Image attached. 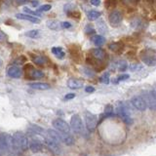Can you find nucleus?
<instances>
[{"label": "nucleus", "mask_w": 156, "mask_h": 156, "mask_svg": "<svg viewBox=\"0 0 156 156\" xmlns=\"http://www.w3.org/2000/svg\"><path fill=\"white\" fill-rule=\"evenodd\" d=\"M14 152H23L28 148V140L23 132H17L12 136Z\"/></svg>", "instance_id": "obj_1"}, {"label": "nucleus", "mask_w": 156, "mask_h": 156, "mask_svg": "<svg viewBox=\"0 0 156 156\" xmlns=\"http://www.w3.org/2000/svg\"><path fill=\"white\" fill-rule=\"evenodd\" d=\"M0 150H1V152H10V151H14L12 136L7 133L0 134Z\"/></svg>", "instance_id": "obj_2"}, {"label": "nucleus", "mask_w": 156, "mask_h": 156, "mask_svg": "<svg viewBox=\"0 0 156 156\" xmlns=\"http://www.w3.org/2000/svg\"><path fill=\"white\" fill-rule=\"evenodd\" d=\"M24 71H26V77L27 79H30V80L40 79V78L44 77V72L39 69H35L30 63L26 65V66H24Z\"/></svg>", "instance_id": "obj_3"}, {"label": "nucleus", "mask_w": 156, "mask_h": 156, "mask_svg": "<svg viewBox=\"0 0 156 156\" xmlns=\"http://www.w3.org/2000/svg\"><path fill=\"white\" fill-rule=\"evenodd\" d=\"M144 100L146 102V105L151 110H156V92L149 91L143 94Z\"/></svg>", "instance_id": "obj_4"}, {"label": "nucleus", "mask_w": 156, "mask_h": 156, "mask_svg": "<svg viewBox=\"0 0 156 156\" xmlns=\"http://www.w3.org/2000/svg\"><path fill=\"white\" fill-rule=\"evenodd\" d=\"M70 127L73 130V132L76 134H82L83 133V122L81 117L78 114H74L70 119Z\"/></svg>", "instance_id": "obj_5"}, {"label": "nucleus", "mask_w": 156, "mask_h": 156, "mask_svg": "<svg viewBox=\"0 0 156 156\" xmlns=\"http://www.w3.org/2000/svg\"><path fill=\"white\" fill-rule=\"evenodd\" d=\"M53 126L57 131L61 132V133L69 134V132H70V126L68 125L67 122H66L65 120H62L61 118H58V119L54 120Z\"/></svg>", "instance_id": "obj_6"}, {"label": "nucleus", "mask_w": 156, "mask_h": 156, "mask_svg": "<svg viewBox=\"0 0 156 156\" xmlns=\"http://www.w3.org/2000/svg\"><path fill=\"white\" fill-rule=\"evenodd\" d=\"M140 58L143 62L147 66H154L156 62V54H153L152 50H144L141 52Z\"/></svg>", "instance_id": "obj_7"}, {"label": "nucleus", "mask_w": 156, "mask_h": 156, "mask_svg": "<svg viewBox=\"0 0 156 156\" xmlns=\"http://www.w3.org/2000/svg\"><path fill=\"white\" fill-rule=\"evenodd\" d=\"M44 143H45V145L52 151L53 153L60 154L62 152V148L60 146V144H58L57 141L52 140L51 138H49V136H45V139H44Z\"/></svg>", "instance_id": "obj_8"}, {"label": "nucleus", "mask_w": 156, "mask_h": 156, "mask_svg": "<svg viewBox=\"0 0 156 156\" xmlns=\"http://www.w3.org/2000/svg\"><path fill=\"white\" fill-rule=\"evenodd\" d=\"M85 122H86V127L89 131H94L98 125V120L97 117L91 113V112H86L85 113Z\"/></svg>", "instance_id": "obj_9"}, {"label": "nucleus", "mask_w": 156, "mask_h": 156, "mask_svg": "<svg viewBox=\"0 0 156 156\" xmlns=\"http://www.w3.org/2000/svg\"><path fill=\"white\" fill-rule=\"evenodd\" d=\"M131 102H132V105H133V106L135 107V108L140 110V111H144L146 108H147L146 102L144 100L143 97H140V96L133 97L131 100Z\"/></svg>", "instance_id": "obj_10"}, {"label": "nucleus", "mask_w": 156, "mask_h": 156, "mask_svg": "<svg viewBox=\"0 0 156 156\" xmlns=\"http://www.w3.org/2000/svg\"><path fill=\"white\" fill-rule=\"evenodd\" d=\"M108 21L111 27H118L122 22V15L118 11H112L108 16Z\"/></svg>", "instance_id": "obj_11"}, {"label": "nucleus", "mask_w": 156, "mask_h": 156, "mask_svg": "<svg viewBox=\"0 0 156 156\" xmlns=\"http://www.w3.org/2000/svg\"><path fill=\"white\" fill-rule=\"evenodd\" d=\"M43 147H44L43 144L38 140H33L28 143V148L30 149L33 153H37L39 151H42Z\"/></svg>", "instance_id": "obj_12"}, {"label": "nucleus", "mask_w": 156, "mask_h": 156, "mask_svg": "<svg viewBox=\"0 0 156 156\" xmlns=\"http://www.w3.org/2000/svg\"><path fill=\"white\" fill-rule=\"evenodd\" d=\"M7 74L12 78H20L22 76V69L18 66H11L8 67Z\"/></svg>", "instance_id": "obj_13"}, {"label": "nucleus", "mask_w": 156, "mask_h": 156, "mask_svg": "<svg viewBox=\"0 0 156 156\" xmlns=\"http://www.w3.org/2000/svg\"><path fill=\"white\" fill-rule=\"evenodd\" d=\"M91 54L93 58H95V60H98V61H102L105 60V57H106V54L105 52L102 50L101 48H95V49H92L91 50Z\"/></svg>", "instance_id": "obj_14"}, {"label": "nucleus", "mask_w": 156, "mask_h": 156, "mask_svg": "<svg viewBox=\"0 0 156 156\" xmlns=\"http://www.w3.org/2000/svg\"><path fill=\"white\" fill-rule=\"evenodd\" d=\"M69 52H70V55L71 57L74 58L75 61H78L77 58H81V50H80V47L76 45V44H72L69 47Z\"/></svg>", "instance_id": "obj_15"}, {"label": "nucleus", "mask_w": 156, "mask_h": 156, "mask_svg": "<svg viewBox=\"0 0 156 156\" xmlns=\"http://www.w3.org/2000/svg\"><path fill=\"white\" fill-rule=\"evenodd\" d=\"M16 18L19 20H23V21H27V22H30L33 23H38L39 22V19L31 16V15H28V14H17L16 15Z\"/></svg>", "instance_id": "obj_16"}, {"label": "nucleus", "mask_w": 156, "mask_h": 156, "mask_svg": "<svg viewBox=\"0 0 156 156\" xmlns=\"http://www.w3.org/2000/svg\"><path fill=\"white\" fill-rule=\"evenodd\" d=\"M67 86L68 88H70V89H73V90L80 89V88L83 87V81L76 79V78H70V79L67 81Z\"/></svg>", "instance_id": "obj_17"}, {"label": "nucleus", "mask_w": 156, "mask_h": 156, "mask_svg": "<svg viewBox=\"0 0 156 156\" xmlns=\"http://www.w3.org/2000/svg\"><path fill=\"white\" fill-rule=\"evenodd\" d=\"M30 88L34 90H40V91H44V90H48L50 86L47 83H43V82H36V83H30L28 85Z\"/></svg>", "instance_id": "obj_18"}, {"label": "nucleus", "mask_w": 156, "mask_h": 156, "mask_svg": "<svg viewBox=\"0 0 156 156\" xmlns=\"http://www.w3.org/2000/svg\"><path fill=\"white\" fill-rule=\"evenodd\" d=\"M47 134L49 138H51L52 140H54L55 141H57L58 144H60L62 141V138H61V134H58L57 131L55 130H52V129H49L47 131Z\"/></svg>", "instance_id": "obj_19"}, {"label": "nucleus", "mask_w": 156, "mask_h": 156, "mask_svg": "<svg viewBox=\"0 0 156 156\" xmlns=\"http://www.w3.org/2000/svg\"><path fill=\"white\" fill-rule=\"evenodd\" d=\"M61 138H62V141L63 144H66V145H71L74 144V139L73 136H70L69 134H65V133H62L61 134Z\"/></svg>", "instance_id": "obj_20"}, {"label": "nucleus", "mask_w": 156, "mask_h": 156, "mask_svg": "<svg viewBox=\"0 0 156 156\" xmlns=\"http://www.w3.org/2000/svg\"><path fill=\"white\" fill-rule=\"evenodd\" d=\"M91 41L94 43L96 46L100 47V46L104 45V44H105V38L104 36H101V35H94V36H92Z\"/></svg>", "instance_id": "obj_21"}, {"label": "nucleus", "mask_w": 156, "mask_h": 156, "mask_svg": "<svg viewBox=\"0 0 156 156\" xmlns=\"http://www.w3.org/2000/svg\"><path fill=\"white\" fill-rule=\"evenodd\" d=\"M52 53L58 58H60V60H62V58H65V56H66V54H65V52H63L62 47H53L52 48Z\"/></svg>", "instance_id": "obj_22"}, {"label": "nucleus", "mask_w": 156, "mask_h": 156, "mask_svg": "<svg viewBox=\"0 0 156 156\" xmlns=\"http://www.w3.org/2000/svg\"><path fill=\"white\" fill-rule=\"evenodd\" d=\"M31 58H32L33 62L35 63V65H37V66H43V65H45V63L47 62V58L44 56H35V55H33L31 57Z\"/></svg>", "instance_id": "obj_23"}, {"label": "nucleus", "mask_w": 156, "mask_h": 156, "mask_svg": "<svg viewBox=\"0 0 156 156\" xmlns=\"http://www.w3.org/2000/svg\"><path fill=\"white\" fill-rule=\"evenodd\" d=\"M108 48L111 51H113L115 53H119L120 51L123 50V44L121 42H113L108 45Z\"/></svg>", "instance_id": "obj_24"}, {"label": "nucleus", "mask_w": 156, "mask_h": 156, "mask_svg": "<svg viewBox=\"0 0 156 156\" xmlns=\"http://www.w3.org/2000/svg\"><path fill=\"white\" fill-rule=\"evenodd\" d=\"M47 27L50 29H52V30H58V29L62 28L61 23L58 21H55V20H53V21H48Z\"/></svg>", "instance_id": "obj_25"}, {"label": "nucleus", "mask_w": 156, "mask_h": 156, "mask_svg": "<svg viewBox=\"0 0 156 156\" xmlns=\"http://www.w3.org/2000/svg\"><path fill=\"white\" fill-rule=\"evenodd\" d=\"M26 36L32 38V39H37L41 36V31L38 30V29H32V30H29L26 32Z\"/></svg>", "instance_id": "obj_26"}, {"label": "nucleus", "mask_w": 156, "mask_h": 156, "mask_svg": "<svg viewBox=\"0 0 156 156\" xmlns=\"http://www.w3.org/2000/svg\"><path fill=\"white\" fill-rule=\"evenodd\" d=\"M101 17V12L96 11V10H91V11L88 13V19L90 21H95V20L99 19Z\"/></svg>", "instance_id": "obj_27"}, {"label": "nucleus", "mask_w": 156, "mask_h": 156, "mask_svg": "<svg viewBox=\"0 0 156 156\" xmlns=\"http://www.w3.org/2000/svg\"><path fill=\"white\" fill-rule=\"evenodd\" d=\"M122 1H123V3L125 5H127V6L135 7V6H136V5L139 4L140 0H122Z\"/></svg>", "instance_id": "obj_28"}, {"label": "nucleus", "mask_w": 156, "mask_h": 156, "mask_svg": "<svg viewBox=\"0 0 156 156\" xmlns=\"http://www.w3.org/2000/svg\"><path fill=\"white\" fill-rule=\"evenodd\" d=\"M23 11L26 12L27 14L31 15V16H34V17H40V16H41V13L36 12V11H32V10H30V9L27 8V7H24Z\"/></svg>", "instance_id": "obj_29"}, {"label": "nucleus", "mask_w": 156, "mask_h": 156, "mask_svg": "<svg viewBox=\"0 0 156 156\" xmlns=\"http://www.w3.org/2000/svg\"><path fill=\"white\" fill-rule=\"evenodd\" d=\"M26 62H27V57L26 56H20L14 61V63H15V65H23Z\"/></svg>", "instance_id": "obj_30"}, {"label": "nucleus", "mask_w": 156, "mask_h": 156, "mask_svg": "<svg viewBox=\"0 0 156 156\" xmlns=\"http://www.w3.org/2000/svg\"><path fill=\"white\" fill-rule=\"evenodd\" d=\"M52 8V6L50 4H45V5H42V6H40L38 8V11L39 13H42V12H48V11H50Z\"/></svg>", "instance_id": "obj_31"}, {"label": "nucleus", "mask_w": 156, "mask_h": 156, "mask_svg": "<svg viewBox=\"0 0 156 156\" xmlns=\"http://www.w3.org/2000/svg\"><path fill=\"white\" fill-rule=\"evenodd\" d=\"M98 28H99V31L100 32H105L107 29H106V26L104 21H100L98 23Z\"/></svg>", "instance_id": "obj_32"}, {"label": "nucleus", "mask_w": 156, "mask_h": 156, "mask_svg": "<svg viewBox=\"0 0 156 156\" xmlns=\"http://www.w3.org/2000/svg\"><path fill=\"white\" fill-rule=\"evenodd\" d=\"M100 81L101 83H104V84H108L109 83V74L108 73H105V74L100 78Z\"/></svg>", "instance_id": "obj_33"}, {"label": "nucleus", "mask_w": 156, "mask_h": 156, "mask_svg": "<svg viewBox=\"0 0 156 156\" xmlns=\"http://www.w3.org/2000/svg\"><path fill=\"white\" fill-rule=\"evenodd\" d=\"M67 15L69 16L70 18H73V19H80L81 18V14L80 12H78V11H72L70 13H67Z\"/></svg>", "instance_id": "obj_34"}, {"label": "nucleus", "mask_w": 156, "mask_h": 156, "mask_svg": "<svg viewBox=\"0 0 156 156\" xmlns=\"http://www.w3.org/2000/svg\"><path fill=\"white\" fill-rule=\"evenodd\" d=\"M32 127V132H34V133H37V134H39V135H44V131H43V129L42 128H40V127H38V126H31Z\"/></svg>", "instance_id": "obj_35"}, {"label": "nucleus", "mask_w": 156, "mask_h": 156, "mask_svg": "<svg viewBox=\"0 0 156 156\" xmlns=\"http://www.w3.org/2000/svg\"><path fill=\"white\" fill-rule=\"evenodd\" d=\"M115 2H116L115 0H108V1L105 2V7L108 8V9H113L115 7V5H116Z\"/></svg>", "instance_id": "obj_36"}, {"label": "nucleus", "mask_w": 156, "mask_h": 156, "mask_svg": "<svg viewBox=\"0 0 156 156\" xmlns=\"http://www.w3.org/2000/svg\"><path fill=\"white\" fill-rule=\"evenodd\" d=\"M118 69H119L120 71H125V70L127 69V63H126V62L122 61V62H119V65H118Z\"/></svg>", "instance_id": "obj_37"}, {"label": "nucleus", "mask_w": 156, "mask_h": 156, "mask_svg": "<svg viewBox=\"0 0 156 156\" xmlns=\"http://www.w3.org/2000/svg\"><path fill=\"white\" fill-rule=\"evenodd\" d=\"M85 32L87 34H93V33H95V29L93 28V27L91 26V24H87V27L85 28Z\"/></svg>", "instance_id": "obj_38"}, {"label": "nucleus", "mask_w": 156, "mask_h": 156, "mask_svg": "<svg viewBox=\"0 0 156 156\" xmlns=\"http://www.w3.org/2000/svg\"><path fill=\"white\" fill-rule=\"evenodd\" d=\"M7 39H8L7 34L5 33L4 31L0 30V42H5V41H7Z\"/></svg>", "instance_id": "obj_39"}, {"label": "nucleus", "mask_w": 156, "mask_h": 156, "mask_svg": "<svg viewBox=\"0 0 156 156\" xmlns=\"http://www.w3.org/2000/svg\"><path fill=\"white\" fill-rule=\"evenodd\" d=\"M84 73L87 75V76H89V77H94V75H95V73L93 72L90 68H88V67H85L84 68Z\"/></svg>", "instance_id": "obj_40"}, {"label": "nucleus", "mask_w": 156, "mask_h": 156, "mask_svg": "<svg viewBox=\"0 0 156 156\" xmlns=\"http://www.w3.org/2000/svg\"><path fill=\"white\" fill-rule=\"evenodd\" d=\"M62 28H70L71 27V23L69 22H62L61 23Z\"/></svg>", "instance_id": "obj_41"}, {"label": "nucleus", "mask_w": 156, "mask_h": 156, "mask_svg": "<svg viewBox=\"0 0 156 156\" xmlns=\"http://www.w3.org/2000/svg\"><path fill=\"white\" fill-rule=\"evenodd\" d=\"M130 76L128 74H123V75H121L119 76L118 78H117V81L116 82H119V81H123V80H126V79H128Z\"/></svg>", "instance_id": "obj_42"}, {"label": "nucleus", "mask_w": 156, "mask_h": 156, "mask_svg": "<svg viewBox=\"0 0 156 156\" xmlns=\"http://www.w3.org/2000/svg\"><path fill=\"white\" fill-rule=\"evenodd\" d=\"M29 2V0H16V3L19 6H21V5H23V4H27Z\"/></svg>", "instance_id": "obj_43"}, {"label": "nucleus", "mask_w": 156, "mask_h": 156, "mask_svg": "<svg viewBox=\"0 0 156 156\" xmlns=\"http://www.w3.org/2000/svg\"><path fill=\"white\" fill-rule=\"evenodd\" d=\"M85 91L87 93H94L95 92V88L92 87V86H88V87L85 88Z\"/></svg>", "instance_id": "obj_44"}, {"label": "nucleus", "mask_w": 156, "mask_h": 156, "mask_svg": "<svg viewBox=\"0 0 156 156\" xmlns=\"http://www.w3.org/2000/svg\"><path fill=\"white\" fill-rule=\"evenodd\" d=\"M74 97H75V94H73V93H70V94H67V95H66V97H65V100H72Z\"/></svg>", "instance_id": "obj_45"}, {"label": "nucleus", "mask_w": 156, "mask_h": 156, "mask_svg": "<svg viewBox=\"0 0 156 156\" xmlns=\"http://www.w3.org/2000/svg\"><path fill=\"white\" fill-rule=\"evenodd\" d=\"M91 4L94 6H99L101 4V0H91Z\"/></svg>", "instance_id": "obj_46"}, {"label": "nucleus", "mask_w": 156, "mask_h": 156, "mask_svg": "<svg viewBox=\"0 0 156 156\" xmlns=\"http://www.w3.org/2000/svg\"><path fill=\"white\" fill-rule=\"evenodd\" d=\"M31 5H32V7H36L39 5V1H38V0H32Z\"/></svg>", "instance_id": "obj_47"}, {"label": "nucleus", "mask_w": 156, "mask_h": 156, "mask_svg": "<svg viewBox=\"0 0 156 156\" xmlns=\"http://www.w3.org/2000/svg\"><path fill=\"white\" fill-rule=\"evenodd\" d=\"M139 67H140V66H139L138 65H134V66H130V69L131 70H136V69H138Z\"/></svg>", "instance_id": "obj_48"}, {"label": "nucleus", "mask_w": 156, "mask_h": 156, "mask_svg": "<svg viewBox=\"0 0 156 156\" xmlns=\"http://www.w3.org/2000/svg\"><path fill=\"white\" fill-rule=\"evenodd\" d=\"M2 66V61H1V58H0V66Z\"/></svg>", "instance_id": "obj_49"}, {"label": "nucleus", "mask_w": 156, "mask_h": 156, "mask_svg": "<svg viewBox=\"0 0 156 156\" xmlns=\"http://www.w3.org/2000/svg\"><path fill=\"white\" fill-rule=\"evenodd\" d=\"M0 153H1V150H0Z\"/></svg>", "instance_id": "obj_50"}]
</instances>
